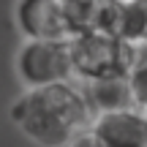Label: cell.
Returning <instances> with one entry per match:
<instances>
[{"mask_svg": "<svg viewBox=\"0 0 147 147\" xmlns=\"http://www.w3.org/2000/svg\"><path fill=\"white\" fill-rule=\"evenodd\" d=\"M93 120L82 87H74L71 82L25 90L11 104V123L38 147H68Z\"/></svg>", "mask_w": 147, "mask_h": 147, "instance_id": "6da1fadb", "label": "cell"}, {"mask_svg": "<svg viewBox=\"0 0 147 147\" xmlns=\"http://www.w3.org/2000/svg\"><path fill=\"white\" fill-rule=\"evenodd\" d=\"M142 49L144 47L125 44L109 33H84L71 38L74 74L82 82L131 76V71L142 63Z\"/></svg>", "mask_w": 147, "mask_h": 147, "instance_id": "7a4b0ae2", "label": "cell"}, {"mask_svg": "<svg viewBox=\"0 0 147 147\" xmlns=\"http://www.w3.org/2000/svg\"><path fill=\"white\" fill-rule=\"evenodd\" d=\"M16 74L27 90L68 84L76 76L71 41H25L16 55Z\"/></svg>", "mask_w": 147, "mask_h": 147, "instance_id": "3957f363", "label": "cell"}, {"mask_svg": "<svg viewBox=\"0 0 147 147\" xmlns=\"http://www.w3.org/2000/svg\"><path fill=\"white\" fill-rule=\"evenodd\" d=\"M16 25L25 41H71L65 0H19Z\"/></svg>", "mask_w": 147, "mask_h": 147, "instance_id": "277c9868", "label": "cell"}, {"mask_svg": "<svg viewBox=\"0 0 147 147\" xmlns=\"http://www.w3.org/2000/svg\"><path fill=\"white\" fill-rule=\"evenodd\" d=\"M93 134L101 147H147V112L123 109L112 115H98L93 120Z\"/></svg>", "mask_w": 147, "mask_h": 147, "instance_id": "5b68a950", "label": "cell"}, {"mask_svg": "<svg viewBox=\"0 0 147 147\" xmlns=\"http://www.w3.org/2000/svg\"><path fill=\"white\" fill-rule=\"evenodd\" d=\"M98 33H109L134 47H147V5L134 0H109Z\"/></svg>", "mask_w": 147, "mask_h": 147, "instance_id": "8992f818", "label": "cell"}, {"mask_svg": "<svg viewBox=\"0 0 147 147\" xmlns=\"http://www.w3.org/2000/svg\"><path fill=\"white\" fill-rule=\"evenodd\" d=\"M82 95H84V101H87L93 117L112 115V112H123V109H134V106H136L128 76L82 82Z\"/></svg>", "mask_w": 147, "mask_h": 147, "instance_id": "52a82bcc", "label": "cell"}, {"mask_svg": "<svg viewBox=\"0 0 147 147\" xmlns=\"http://www.w3.org/2000/svg\"><path fill=\"white\" fill-rule=\"evenodd\" d=\"M68 147H101V142H98V136L93 134V125H90L87 131H84V134H79V136L74 139Z\"/></svg>", "mask_w": 147, "mask_h": 147, "instance_id": "ba28073f", "label": "cell"}, {"mask_svg": "<svg viewBox=\"0 0 147 147\" xmlns=\"http://www.w3.org/2000/svg\"><path fill=\"white\" fill-rule=\"evenodd\" d=\"M142 57H144V63H147V47H144V55H142Z\"/></svg>", "mask_w": 147, "mask_h": 147, "instance_id": "9c48e42d", "label": "cell"}, {"mask_svg": "<svg viewBox=\"0 0 147 147\" xmlns=\"http://www.w3.org/2000/svg\"><path fill=\"white\" fill-rule=\"evenodd\" d=\"M134 3H144V5H147V0H134Z\"/></svg>", "mask_w": 147, "mask_h": 147, "instance_id": "30bf717a", "label": "cell"}]
</instances>
